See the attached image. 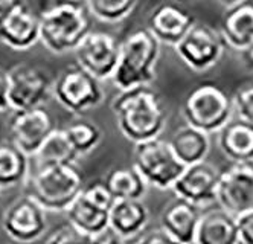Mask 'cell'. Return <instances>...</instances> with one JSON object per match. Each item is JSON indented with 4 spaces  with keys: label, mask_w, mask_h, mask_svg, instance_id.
Segmentation results:
<instances>
[{
    "label": "cell",
    "mask_w": 253,
    "mask_h": 244,
    "mask_svg": "<svg viewBox=\"0 0 253 244\" xmlns=\"http://www.w3.org/2000/svg\"><path fill=\"white\" fill-rule=\"evenodd\" d=\"M25 191L47 212H66L84 190V177L77 163L35 166Z\"/></svg>",
    "instance_id": "3"
},
{
    "label": "cell",
    "mask_w": 253,
    "mask_h": 244,
    "mask_svg": "<svg viewBox=\"0 0 253 244\" xmlns=\"http://www.w3.org/2000/svg\"><path fill=\"white\" fill-rule=\"evenodd\" d=\"M168 142L177 159L185 166L206 162L211 153V136L188 124L177 128Z\"/></svg>",
    "instance_id": "22"
},
{
    "label": "cell",
    "mask_w": 253,
    "mask_h": 244,
    "mask_svg": "<svg viewBox=\"0 0 253 244\" xmlns=\"http://www.w3.org/2000/svg\"><path fill=\"white\" fill-rule=\"evenodd\" d=\"M195 17L177 3H162L153 9L148 17L147 29L156 37L160 45L177 46L183 37L195 26Z\"/></svg>",
    "instance_id": "17"
},
{
    "label": "cell",
    "mask_w": 253,
    "mask_h": 244,
    "mask_svg": "<svg viewBox=\"0 0 253 244\" xmlns=\"http://www.w3.org/2000/svg\"><path fill=\"white\" fill-rule=\"evenodd\" d=\"M101 244H131L130 241H125V240H122V238H119V237H116L115 234H112V235H105L104 237V240H102V243Z\"/></svg>",
    "instance_id": "35"
},
{
    "label": "cell",
    "mask_w": 253,
    "mask_h": 244,
    "mask_svg": "<svg viewBox=\"0 0 253 244\" xmlns=\"http://www.w3.org/2000/svg\"><path fill=\"white\" fill-rule=\"evenodd\" d=\"M240 244H253V211L237 217Z\"/></svg>",
    "instance_id": "31"
},
{
    "label": "cell",
    "mask_w": 253,
    "mask_h": 244,
    "mask_svg": "<svg viewBox=\"0 0 253 244\" xmlns=\"http://www.w3.org/2000/svg\"><path fill=\"white\" fill-rule=\"evenodd\" d=\"M35 166L58 165V163H77L80 160L75 148L72 146L64 128H57L50 138L44 142L37 156L32 157Z\"/></svg>",
    "instance_id": "26"
},
{
    "label": "cell",
    "mask_w": 253,
    "mask_h": 244,
    "mask_svg": "<svg viewBox=\"0 0 253 244\" xmlns=\"http://www.w3.org/2000/svg\"><path fill=\"white\" fill-rule=\"evenodd\" d=\"M40 40V18L25 0H0V42L28 50Z\"/></svg>",
    "instance_id": "10"
},
{
    "label": "cell",
    "mask_w": 253,
    "mask_h": 244,
    "mask_svg": "<svg viewBox=\"0 0 253 244\" xmlns=\"http://www.w3.org/2000/svg\"><path fill=\"white\" fill-rule=\"evenodd\" d=\"M104 237H95L85 234L75 228L74 224H64V226L53 231L44 244H101Z\"/></svg>",
    "instance_id": "29"
},
{
    "label": "cell",
    "mask_w": 253,
    "mask_h": 244,
    "mask_svg": "<svg viewBox=\"0 0 253 244\" xmlns=\"http://www.w3.org/2000/svg\"><path fill=\"white\" fill-rule=\"evenodd\" d=\"M134 244H180V243L159 228L139 237Z\"/></svg>",
    "instance_id": "32"
},
{
    "label": "cell",
    "mask_w": 253,
    "mask_h": 244,
    "mask_svg": "<svg viewBox=\"0 0 253 244\" xmlns=\"http://www.w3.org/2000/svg\"><path fill=\"white\" fill-rule=\"evenodd\" d=\"M11 142L29 157H35L44 142L57 130L55 121L44 107L15 110L9 118Z\"/></svg>",
    "instance_id": "14"
},
{
    "label": "cell",
    "mask_w": 253,
    "mask_h": 244,
    "mask_svg": "<svg viewBox=\"0 0 253 244\" xmlns=\"http://www.w3.org/2000/svg\"><path fill=\"white\" fill-rule=\"evenodd\" d=\"M220 32L226 46L243 52L253 42V3L246 2L229 8L221 18Z\"/></svg>",
    "instance_id": "21"
},
{
    "label": "cell",
    "mask_w": 253,
    "mask_h": 244,
    "mask_svg": "<svg viewBox=\"0 0 253 244\" xmlns=\"http://www.w3.org/2000/svg\"><path fill=\"white\" fill-rule=\"evenodd\" d=\"M2 229L14 241L29 244L47 232V211L28 194L15 198L2 215Z\"/></svg>",
    "instance_id": "13"
},
{
    "label": "cell",
    "mask_w": 253,
    "mask_h": 244,
    "mask_svg": "<svg viewBox=\"0 0 253 244\" xmlns=\"http://www.w3.org/2000/svg\"><path fill=\"white\" fill-rule=\"evenodd\" d=\"M116 198L104 180H96L84 186L80 197L64 212L69 223L80 231L105 237L110 232V212Z\"/></svg>",
    "instance_id": "7"
},
{
    "label": "cell",
    "mask_w": 253,
    "mask_h": 244,
    "mask_svg": "<svg viewBox=\"0 0 253 244\" xmlns=\"http://www.w3.org/2000/svg\"><path fill=\"white\" fill-rule=\"evenodd\" d=\"M218 2L229 9V8H233V6H237V5L246 3V2H249V0H218Z\"/></svg>",
    "instance_id": "36"
},
{
    "label": "cell",
    "mask_w": 253,
    "mask_h": 244,
    "mask_svg": "<svg viewBox=\"0 0 253 244\" xmlns=\"http://www.w3.org/2000/svg\"><path fill=\"white\" fill-rule=\"evenodd\" d=\"M8 90H9L8 70L0 66V113H3V111H6L8 108H11Z\"/></svg>",
    "instance_id": "33"
},
{
    "label": "cell",
    "mask_w": 253,
    "mask_h": 244,
    "mask_svg": "<svg viewBox=\"0 0 253 244\" xmlns=\"http://www.w3.org/2000/svg\"><path fill=\"white\" fill-rule=\"evenodd\" d=\"M64 130L80 159L90 153H93L102 141L101 128L96 124L85 121V119L70 124Z\"/></svg>",
    "instance_id": "27"
},
{
    "label": "cell",
    "mask_w": 253,
    "mask_h": 244,
    "mask_svg": "<svg viewBox=\"0 0 253 244\" xmlns=\"http://www.w3.org/2000/svg\"><path fill=\"white\" fill-rule=\"evenodd\" d=\"M216 203L235 217L253 211V160L230 163L220 171Z\"/></svg>",
    "instance_id": "15"
},
{
    "label": "cell",
    "mask_w": 253,
    "mask_h": 244,
    "mask_svg": "<svg viewBox=\"0 0 253 244\" xmlns=\"http://www.w3.org/2000/svg\"><path fill=\"white\" fill-rule=\"evenodd\" d=\"M93 17L104 23H118L128 17L139 0H85Z\"/></svg>",
    "instance_id": "28"
},
{
    "label": "cell",
    "mask_w": 253,
    "mask_h": 244,
    "mask_svg": "<svg viewBox=\"0 0 253 244\" xmlns=\"http://www.w3.org/2000/svg\"><path fill=\"white\" fill-rule=\"evenodd\" d=\"M232 102L237 119L253 125V83L243 84L235 90Z\"/></svg>",
    "instance_id": "30"
},
{
    "label": "cell",
    "mask_w": 253,
    "mask_h": 244,
    "mask_svg": "<svg viewBox=\"0 0 253 244\" xmlns=\"http://www.w3.org/2000/svg\"><path fill=\"white\" fill-rule=\"evenodd\" d=\"M8 81L9 105L14 111L43 107L53 89L49 73L31 64H17L9 69Z\"/></svg>",
    "instance_id": "12"
},
{
    "label": "cell",
    "mask_w": 253,
    "mask_h": 244,
    "mask_svg": "<svg viewBox=\"0 0 253 244\" xmlns=\"http://www.w3.org/2000/svg\"><path fill=\"white\" fill-rule=\"evenodd\" d=\"M90 11L81 2H57L44 9L40 18V42L52 53L75 52L90 28Z\"/></svg>",
    "instance_id": "4"
},
{
    "label": "cell",
    "mask_w": 253,
    "mask_h": 244,
    "mask_svg": "<svg viewBox=\"0 0 253 244\" xmlns=\"http://www.w3.org/2000/svg\"><path fill=\"white\" fill-rule=\"evenodd\" d=\"M77 64L98 81L112 80L116 72L121 53V42L104 31L88 32L75 49Z\"/></svg>",
    "instance_id": "11"
},
{
    "label": "cell",
    "mask_w": 253,
    "mask_h": 244,
    "mask_svg": "<svg viewBox=\"0 0 253 244\" xmlns=\"http://www.w3.org/2000/svg\"><path fill=\"white\" fill-rule=\"evenodd\" d=\"M112 111L122 136L134 145L159 139L168 121L165 102L151 86L119 92Z\"/></svg>",
    "instance_id": "1"
},
{
    "label": "cell",
    "mask_w": 253,
    "mask_h": 244,
    "mask_svg": "<svg viewBox=\"0 0 253 244\" xmlns=\"http://www.w3.org/2000/svg\"><path fill=\"white\" fill-rule=\"evenodd\" d=\"M52 93L60 105L74 115H83L96 108L105 98L101 81L78 64L67 66L58 73L53 80Z\"/></svg>",
    "instance_id": "8"
},
{
    "label": "cell",
    "mask_w": 253,
    "mask_h": 244,
    "mask_svg": "<svg viewBox=\"0 0 253 244\" xmlns=\"http://www.w3.org/2000/svg\"><path fill=\"white\" fill-rule=\"evenodd\" d=\"M241 53V58H243V63L247 69L253 70V42L243 50L240 52Z\"/></svg>",
    "instance_id": "34"
},
{
    "label": "cell",
    "mask_w": 253,
    "mask_h": 244,
    "mask_svg": "<svg viewBox=\"0 0 253 244\" xmlns=\"http://www.w3.org/2000/svg\"><path fill=\"white\" fill-rule=\"evenodd\" d=\"M29 156L12 142H0V191L26 185L31 176Z\"/></svg>",
    "instance_id": "24"
},
{
    "label": "cell",
    "mask_w": 253,
    "mask_h": 244,
    "mask_svg": "<svg viewBox=\"0 0 253 244\" xmlns=\"http://www.w3.org/2000/svg\"><path fill=\"white\" fill-rule=\"evenodd\" d=\"M226 43L220 29L209 25L195 23V26L174 46V52L182 63L194 72H206L220 63Z\"/></svg>",
    "instance_id": "9"
},
{
    "label": "cell",
    "mask_w": 253,
    "mask_h": 244,
    "mask_svg": "<svg viewBox=\"0 0 253 244\" xmlns=\"http://www.w3.org/2000/svg\"><path fill=\"white\" fill-rule=\"evenodd\" d=\"M218 146L230 163L253 160V125L232 119L218 133Z\"/></svg>",
    "instance_id": "23"
},
{
    "label": "cell",
    "mask_w": 253,
    "mask_h": 244,
    "mask_svg": "<svg viewBox=\"0 0 253 244\" xmlns=\"http://www.w3.org/2000/svg\"><path fill=\"white\" fill-rule=\"evenodd\" d=\"M131 165L148 186L160 191H172L186 168L174 154L169 142L162 138L134 145Z\"/></svg>",
    "instance_id": "6"
},
{
    "label": "cell",
    "mask_w": 253,
    "mask_h": 244,
    "mask_svg": "<svg viewBox=\"0 0 253 244\" xmlns=\"http://www.w3.org/2000/svg\"><path fill=\"white\" fill-rule=\"evenodd\" d=\"M182 113L188 125L205 131L209 136L218 135L235 115L232 97L212 83L200 84L188 93Z\"/></svg>",
    "instance_id": "5"
},
{
    "label": "cell",
    "mask_w": 253,
    "mask_h": 244,
    "mask_svg": "<svg viewBox=\"0 0 253 244\" xmlns=\"http://www.w3.org/2000/svg\"><path fill=\"white\" fill-rule=\"evenodd\" d=\"M202 215V208L175 197L160 212V229L165 231L180 244H195Z\"/></svg>",
    "instance_id": "18"
},
{
    "label": "cell",
    "mask_w": 253,
    "mask_h": 244,
    "mask_svg": "<svg viewBox=\"0 0 253 244\" xmlns=\"http://www.w3.org/2000/svg\"><path fill=\"white\" fill-rule=\"evenodd\" d=\"M220 171L208 160L186 166L172 188L175 197L183 198L198 208H208L218 198Z\"/></svg>",
    "instance_id": "16"
},
{
    "label": "cell",
    "mask_w": 253,
    "mask_h": 244,
    "mask_svg": "<svg viewBox=\"0 0 253 244\" xmlns=\"http://www.w3.org/2000/svg\"><path fill=\"white\" fill-rule=\"evenodd\" d=\"M104 182L116 200H143L150 188L133 165L113 168Z\"/></svg>",
    "instance_id": "25"
},
{
    "label": "cell",
    "mask_w": 253,
    "mask_h": 244,
    "mask_svg": "<svg viewBox=\"0 0 253 244\" xmlns=\"http://www.w3.org/2000/svg\"><path fill=\"white\" fill-rule=\"evenodd\" d=\"M150 218V208L143 200H116L110 212V232L133 241L145 234Z\"/></svg>",
    "instance_id": "19"
},
{
    "label": "cell",
    "mask_w": 253,
    "mask_h": 244,
    "mask_svg": "<svg viewBox=\"0 0 253 244\" xmlns=\"http://www.w3.org/2000/svg\"><path fill=\"white\" fill-rule=\"evenodd\" d=\"M63 2H81V0H63Z\"/></svg>",
    "instance_id": "37"
},
{
    "label": "cell",
    "mask_w": 253,
    "mask_h": 244,
    "mask_svg": "<svg viewBox=\"0 0 253 244\" xmlns=\"http://www.w3.org/2000/svg\"><path fill=\"white\" fill-rule=\"evenodd\" d=\"M195 244H240L237 217L220 206L203 211Z\"/></svg>",
    "instance_id": "20"
},
{
    "label": "cell",
    "mask_w": 253,
    "mask_h": 244,
    "mask_svg": "<svg viewBox=\"0 0 253 244\" xmlns=\"http://www.w3.org/2000/svg\"><path fill=\"white\" fill-rule=\"evenodd\" d=\"M160 46L147 28L126 35L121 42L119 63L112 78L113 86L119 92L151 86L157 77Z\"/></svg>",
    "instance_id": "2"
}]
</instances>
